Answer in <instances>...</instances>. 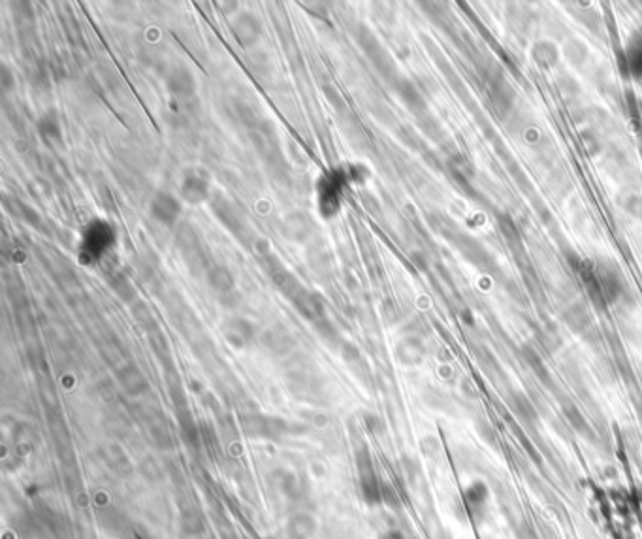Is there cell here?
<instances>
[{"instance_id":"obj_2","label":"cell","mask_w":642,"mask_h":539,"mask_svg":"<svg viewBox=\"0 0 642 539\" xmlns=\"http://www.w3.org/2000/svg\"><path fill=\"white\" fill-rule=\"evenodd\" d=\"M113 230L112 227L104 221H94L89 224V229L83 234V245H81V253L89 254L91 261H96L102 254L108 253V249L113 245Z\"/></svg>"},{"instance_id":"obj_15","label":"cell","mask_w":642,"mask_h":539,"mask_svg":"<svg viewBox=\"0 0 642 539\" xmlns=\"http://www.w3.org/2000/svg\"><path fill=\"white\" fill-rule=\"evenodd\" d=\"M565 411H567V419H569V422H571V424L574 426V430H578V432H582V434H588L586 421H584V417L576 411V408H567Z\"/></svg>"},{"instance_id":"obj_9","label":"cell","mask_w":642,"mask_h":539,"mask_svg":"<svg viewBox=\"0 0 642 539\" xmlns=\"http://www.w3.org/2000/svg\"><path fill=\"white\" fill-rule=\"evenodd\" d=\"M205 278H207V283H210L211 289L215 292H219V296L235 294V279L226 266L213 264V266L207 270V273H205Z\"/></svg>"},{"instance_id":"obj_14","label":"cell","mask_w":642,"mask_h":539,"mask_svg":"<svg viewBox=\"0 0 642 539\" xmlns=\"http://www.w3.org/2000/svg\"><path fill=\"white\" fill-rule=\"evenodd\" d=\"M513 408H514V411H516V415L520 417V419H522V421H533V419H535V409H533V405H531L530 402H527V400H525L524 396H516L514 398V402H513Z\"/></svg>"},{"instance_id":"obj_11","label":"cell","mask_w":642,"mask_h":539,"mask_svg":"<svg viewBox=\"0 0 642 539\" xmlns=\"http://www.w3.org/2000/svg\"><path fill=\"white\" fill-rule=\"evenodd\" d=\"M38 132H40V136H42V140L48 143V145L62 142L61 121H59V117H57L53 112L45 113V115L38 121Z\"/></svg>"},{"instance_id":"obj_1","label":"cell","mask_w":642,"mask_h":539,"mask_svg":"<svg viewBox=\"0 0 642 539\" xmlns=\"http://www.w3.org/2000/svg\"><path fill=\"white\" fill-rule=\"evenodd\" d=\"M177 249L191 273H207L211 268L207 253L202 247L200 236L191 224H185L177 234Z\"/></svg>"},{"instance_id":"obj_6","label":"cell","mask_w":642,"mask_h":539,"mask_svg":"<svg viewBox=\"0 0 642 539\" xmlns=\"http://www.w3.org/2000/svg\"><path fill=\"white\" fill-rule=\"evenodd\" d=\"M166 87L175 99L189 100L196 94V78L185 66H175L168 72Z\"/></svg>"},{"instance_id":"obj_5","label":"cell","mask_w":642,"mask_h":539,"mask_svg":"<svg viewBox=\"0 0 642 539\" xmlns=\"http://www.w3.org/2000/svg\"><path fill=\"white\" fill-rule=\"evenodd\" d=\"M232 34L241 48H253L262 38V23L253 13L243 12L232 23Z\"/></svg>"},{"instance_id":"obj_4","label":"cell","mask_w":642,"mask_h":539,"mask_svg":"<svg viewBox=\"0 0 642 539\" xmlns=\"http://www.w3.org/2000/svg\"><path fill=\"white\" fill-rule=\"evenodd\" d=\"M149 215L154 223L162 227H173L181 217V202L170 192H156L149 204Z\"/></svg>"},{"instance_id":"obj_10","label":"cell","mask_w":642,"mask_h":539,"mask_svg":"<svg viewBox=\"0 0 642 539\" xmlns=\"http://www.w3.org/2000/svg\"><path fill=\"white\" fill-rule=\"evenodd\" d=\"M291 302L296 306L298 311L305 319H309V321H315V319H322L324 317V304H322L321 296L315 294V292L302 289L296 296L292 298Z\"/></svg>"},{"instance_id":"obj_3","label":"cell","mask_w":642,"mask_h":539,"mask_svg":"<svg viewBox=\"0 0 642 539\" xmlns=\"http://www.w3.org/2000/svg\"><path fill=\"white\" fill-rule=\"evenodd\" d=\"M181 200L198 206L211 196V180L204 170H187L180 183Z\"/></svg>"},{"instance_id":"obj_7","label":"cell","mask_w":642,"mask_h":539,"mask_svg":"<svg viewBox=\"0 0 642 539\" xmlns=\"http://www.w3.org/2000/svg\"><path fill=\"white\" fill-rule=\"evenodd\" d=\"M490 490L482 481H475L469 489L463 494V505L467 509V515L475 522H481L486 515V505H488Z\"/></svg>"},{"instance_id":"obj_12","label":"cell","mask_w":642,"mask_h":539,"mask_svg":"<svg viewBox=\"0 0 642 539\" xmlns=\"http://www.w3.org/2000/svg\"><path fill=\"white\" fill-rule=\"evenodd\" d=\"M284 236L291 240H303L311 232V221L303 213H292L283 221Z\"/></svg>"},{"instance_id":"obj_8","label":"cell","mask_w":642,"mask_h":539,"mask_svg":"<svg viewBox=\"0 0 642 539\" xmlns=\"http://www.w3.org/2000/svg\"><path fill=\"white\" fill-rule=\"evenodd\" d=\"M213 211H215L217 217L221 219V223H223L232 234H235L238 238H241V236L245 234V221H243L240 211L235 210L232 202H228V200L223 199V196H217L215 204H213Z\"/></svg>"},{"instance_id":"obj_13","label":"cell","mask_w":642,"mask_h":539,"mask_svg":"<svg viewBox=\"0 0 642 539\" xmlns=\"http://www.w3.org/2000/svg\"><path fill=\"white\" fill-rule=\"evenodd\" d=\"M224 332L232 340V343H243L253 336V326L245 319H234V321L228 322Z\"/></svg>"}]
</instances>
